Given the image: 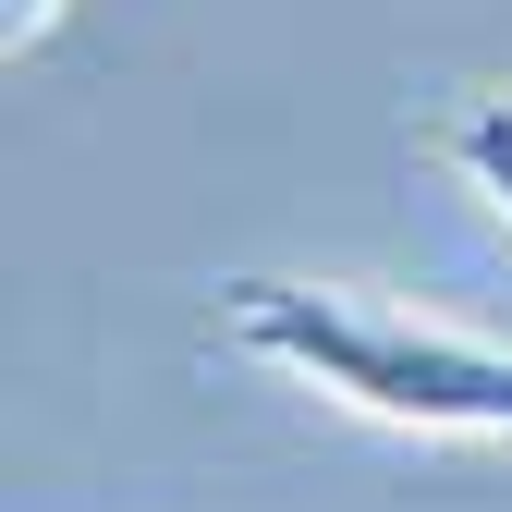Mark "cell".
I'll return each instance as SVG.
<instances>
[{"mask_svg":"<svg viewBox=\"0 0 512 512\" xmlns=\"http://www.w3.org/2000/svg\"><path fill=\"white\" fill-rule=\"evenodd\" d=\"M220 330H232L244 354H269L281 378H317V391L354 403V415L512 439V354H500V342L427 330V317L354 305V293H305V281H232V293H220Z\"/></svg>","mask_w":512,"mask_h":512,"instance_id":"obj_1","label":"cell"},{"mask_svg":"<svg viewBox=\"0 0 512 512\" xmlns=\"http://www.w3.org/2000/svg\"><path fill=\"white\" fill-rule=\"evenodd\" d=\"M49 13H61V0H0V25H13V49H25V37H49Z\"/></svg>","mask_w":512,"mask_h":512,"instance_id":"obj_3","label":"cell"},{"mask_svg":"<svg viewBox=\"0 0 512 512\" xmlns=\"http://www.w3.org/2000/svg\"><path fill=\"white\" fill-rule=\"evenodd\" d=\"M452 159H464L488 196L512 208V98H488V110H464V122H452Z\"/></svg>","mask_w":512,"mask_h":512,"instance_id":"obj_2","label":"cell"}]
</instances>
